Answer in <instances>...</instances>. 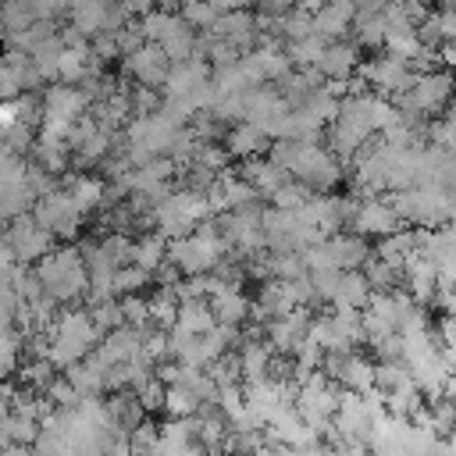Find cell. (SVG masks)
I'll list each match as a JSON object with an SVG mask.
<instances>
[{
	"label": "cell",
	"mask_w": 456,
	"mask_h": 456,
	"mask_svg": "<svg viewBox=\"0 0 456 456\" xmlns=\"http://www.w3.org/2000/svg\"><path fill=\"white\" fill-rule=\"evenodd\" d=\"M18 310H21L18 289L7 278H0V324H14L18 321Z\"/></svg>",
	"instance_id": "obj_46"
},
{
	"label": "cell",
	"mask_w": 456,
	"mask_h": 456,
	"mask_svg": "<svg viewBox=\"0 0 456 456\" xmlns=\"http://www.w3.org/2000/svg\"><path fill=\"white\" fill-rule=\"evenodd\" d=\"M18 353H21V331L14 324H0V385L18 370Z\"/></svg>",
	"instance_id": "obj_40"
},
{
	"label": "cell",
	"mask_w": 456,
	"mask_h": 456,
	"mask_svg": "<svg viewBox=\"0 0 456 456\" xmlns=\"http://www.w3.org/2000/svg\"><path fill=\"white\" fill-rule=\"evenodd\" d=\"M171 71V61L167 53L157 46V43H142L135 46L132 53H125V75L135 82V86H150V89H160L164 78Z\"/></svg>",
	"instance_id": "obj_21"
},
{
	"label": "cell",
	"mask_w": 456,
	"mask_h": 456,
	"mask_svg": "<svg viewBox=\"0 0 456 456\" xmlns=\"http://www.w3.org/2000/svg\"><path fill=\"white\" fill-rule=\"evenodd\" d=\"M235 360H239L242 381H256V378H267V374H271V367H274V349L253 335V338H242V342L235 346Z\"/></svg>",
	"instance_id": "obj_32"
},
{
	"label": "cell",
	"mask_w": 456,
	"mask_h": 456,
	"mask_svg": "<svg viewBox=\"0 0 456 456\" xmlns=\"http://www.w3.org/2000/svg\"><path fill=\"white\" fill-rule=\"evenodd\" d=\"M310 196H314V192H310L303 182H296V178H292V182H285V185H281V189L271 196V207H285V210H296V207H303Z\"/></svg>",
	"instance_id": "obj_44"
},
{
	"label": "cell",
	"mask_w": 456,
	"mask_h": 456,
	"mask_svg": "<svg viewBox=\"0 0 456 456\" xmlns=\"http://www.w3.org/2000/svg\"><path fill=\"white\" fill-rule=\"evenodd\" d=\"M103 331L96 328L89 306H68L64 314L53 317L50 331H46V356L53 360V367H71L78 360H86L96 346H100Z\"/></svg>",
	"instance_id": "obj_2"
},
{
	"label": "cell",
	"mask_w": 456,
	"mask_h": 456,
	"mask_svg": "<svg viewBox=\"0 0 456 456\" xmlns=\"http://www.w3.org/2000/svg\"><path fill=\"white\" fill-rule=\"evenodd\" d=\"M135 399H139V406L150 413V410H164V395H167V385L157 378V374H150L146 381H139L135 388Z\"/></svg>",
	"instance_id": "obj_43"
},
{
	"label": "cell",
	"mask_w": 456,
	"mask_h": 456,
	"mask_svg": "<svg viewBox=\"0 0 456 456\" xmlns=\"http://www.w3.org/2000/svg\"><path fill=\"white\" fill-rule=\"evenodd\" d=\"M271 135L260 128V125H253V121H235L228 132H224V150H228V157H235V160H253V157H264L267 150H271Z\"/></svg>",
	"instance_id": "obj_26"
},
{
	"label": "cell",
	"mask_w": 456,
	"mask_h": 456,
	"mask_svg": "<svg viewBox=\"0 0 456 456\" xmlns=\"http://www.w3.org/2000/svg\"><path fill=\"white\" fill-rule=\"evenodd\" d=\"M0 78H4V57H0Z\"/></svg>",
	"instance_id": "obj_53"
},
{
	"label": "cell",
	"mask_w": 456,
	"mask_h": 456,
	"mask_svg": "<svg viewBox=\"0 0 456 456\" xmlns=\"http://www.w3.org/2000/svg\"><path fill=\"white\" fill-rule=\"evenodd\" d=\"M207 200H210V210L214 214H228V210H239L246 203H256V189L242 178V171H221L210 182Z\"/></svg>",
	"instance_id": "obj_23"
},
{
	"label": "cell",
	"mask_w": 456,
	"mask_h": 456,
	"mask_svg": "<svg viewBox=\"0 0 456 456\" xmlns=\"http://www.w3.org/2000/svg\"><path fill=\"white\" fill-rule=\"evenodd\" d=\"M182 18H185L192 28L210 32V28H214V21L221 18V7H217L214 0H189V4H182Z\"/></svg>",
	"instance_id": "obj_41"
},
{
	"label": "cell",
	"mask_w": 456,
	"mask_h": 456,
	"mask_svg": "<svg viewBox=\"0 0 456 456\" xmlns=\"http://www.w3.org/2000/svg\"><path fill=\"white\" fill-rule=\"evenodd\" d=\"M210 328H217V317L210 310V296L203 299H182L178 303V317H175V328L178 335H207Z\"/></svg>",
	"instance_id": "obj_33"
},
{
	"label": "cell",
	"mask_w": 456,
	"mask_h": 456,
	"mask_svg": "<svg viewBox=\"0 0 456 456\" xmlns=\"http://www.w3.org/2000/svg\"><path fill=\"white\" fill-rule=\"evenodd\" d=\"M370 296H374V289H370V281H367V274H363V271H342V278H338V289H335V299H331V306L363 310Z\"/></svg>",
	"instance_id": "obj_35"
},
{
	"label": "cell",
	"mask_w": 456,
	"mask_h": 456,
	"mask_svg": "<svg viewBox=\"0 0 456 456\" xmlns=\"http://www.w3.org/2000/svg\"><path fill=\"white\" fill-rule=\"evenodd\" d=\"M438 57H442L445 68H456V43H442L438 46Z\"/></svg>",
	"instance_id": "obj_49"
},
{
	"label": "cell",
	"mask_w": 456,
	"mask_h": 456,
	"mask_svg": "<svg viewBox=\"0 0 456 456\" xmlns=\"http://www.w3.org/2000/svg\"><path fill=\"white\" fill-rule=\"evenodd\" d=\"M310 324H314V317H310L306 306H299V310H292V314H281V317L267 321V346H271L278 356H292V353L310 338Z\"/></svg>",
	"instance_id": "obj_22"
},
{
	"label": "cell",
	"mask_w": 456,
	"mask_h": 456,
	"mask_svg": "<svg viewBox=\"0 0 456 456\" xmlns=\"http://www.w3.org/2000/svg\"><path fill=\"white\" fill-rule=\"evenodd\" d=\"M18 378H21V385H25L28 392H46L50 381L57 378V367H53L50 356H28V360L21 363V370H18Z\"/></svg>",
	"instance_id": "obj_37"
},
{
	"label": "cell",
	"mask_w": 456,
	"mask_h": 456,
	"mask_svg": "<svg viewBox=\"0 0 456 456\" xmlns=\"http://www.w3.org/2000/svg\"><path fill=\"white\" fill-rule=\"evenodd\" d=\"M260 4V11H264V18H281V14H289L299 0H256Z\"/></svg>",
	"instance_id": "obj_48"
},
{
	"label": "cell",
	"mask_w": 456,
	"mask_h": 456,
	"mask_svg": "<svg viewBox=\"0 0 456 456\" xmlns=\"http://www.w3.org/2000/svg\"><path fill=\"white\" fill-rule=\"evenodd\" d=\"M32 271L43 285V296H50L57 306H75L82 296H89V267L75 246H53Z\"/></svg>",
	"instance_id": "obj_1"
},
{
	"label": "cell",
	"mask_w": 456,
	"mask_h": 456,
	"mask_svg": "<svg viewBox=\"0 0 456 456\" xmlns=\"http://www.w3.org/2000/svg\"><path fill=\"white\" fill-rule=\"evenodd\" d=\"M32 214H36V221H39L43 228H50L57 239H75L78 228H82V221H86V214L75 207V200L68 196L64 185H53L50 192H43V196L36 200Z\"/></svg>",
	"instance_id": "obj_17"
},
{
	"label": "cell",
	"mask_w": 456,
	"mask_h": 456,
	"mask_svg": "<svg viewBox=\"0 0 456 456\" xmlns=\"http://www.w3.org/2000/svg\"><path fill=\"white\" fill-rule=\"evenodd\" d=\"M0 36H4V25H0Z\"/></svg>",
	"instance_id": "obj_54"
},
{
	"label": "cell",
	"mask_w": 456,
	"mask_h": 456,
	"mask_svg": "<svg viewBox=\"0 0 456 456\" xmlns=\"http://www.w3.org/2000/svg\"><path fill=\"white\" fill-rule=\"evenodd\" d=\"M4 239H7V246L14 249L18 264H39V260L53 249V239H57V235H53L50 228H43V224L36 221V214H21V217H14V221L7 224Z\"/></svg>",
	"instance_id": "obj_19"
},
{
	"label": "cell",
	"mask_w": 456,
	"mask_h": 456,
	"mask_svg": "<svg viewBox=\"0 0 456 456\" xmlns=\"http://www.w3.org/2000/svg\"><path fill=\"white\" fill-rule=\"evenodd\" d=\"M221 11H249V4H256V0H214Z\"/></svg>",
	"instance_id": "obj_50"
},
{
	"label": "cell",
	"mask_w": 456,
	"mask_h": 456,
	"mask_svg": "<svg viewBox=\"0 0 456 456\" xmlns=\"http://www.w3.org/2000/svg\"><path fill=\"white\" fill-rule=\"evenodd\" d=\"M324 46H328V39L314 32V36L292 39V43L285 46V53H289V61H292L296 68H317V61H321V53H324Z\"/></svg>",
	"instance_id": "obj_38"
},
{
	"label": "cell",
	"mask_w": 456,
	"mask_h": 456,
	"mask_svg": "<svg viewBox=\"0 0 456 456\" xmlns=\"http://www.w3.org/2000/svg\"><path fill=\"white\" fill-rule=\"evenodd\" d=\"M342 392L346 388L335 378L314 370L303 381H296V410H299V417L306 424H314L321 435H328L331 431V417H335V410L342 403Z\"/></svg>",
	"instance_id": "obj_13"
},
{
	"label": "cell",
	"mask_w": 456,
	"mask_h": 456,
	"mask_svg": "<svg viewBox=\"0 0 456 456\" xmlns=\"http://www.w3.org/2000/svg\"><path fill=\"white\" fill-rule=\"evenodd\" d=\"M132 264H139L150 274H157L160 267H167V235L146 232L142 239H135L132 242Z\"/></svg>",
	"instance_id": "obj_36"
},
{
	"label": "cell",
	"mask_w": 456,
	"mask_h": 456,
	"mask_svg": "<svg viewBox=\"0 0 456 456\" xmlns=\"http://www.w3.org/2000/svg\"><path fill=\"white\" fill-rule=\"evenodd\" d=\"M392 207L406 224L417 228H442L456 221V196L442 185H410L399 192H388Z\"/></svg>",
	"instance_id": "obj_6"
},
{
	"label": "cell",
	"mask_w": 456,
	"mask_h": 456,
	"mask_svg": "<svg viewBox=\"0 0 456 456\" xmlns=\"http://www.w3.org/2000/svg\"><path fill=\"white\" fill-rule=\"evenodd\" d=\"M435 303H438V310H442L449 321H456V285H438Z\"/></svg>",
	"instance_id": "obj_47"
},
{
	"label": "cell",
	"mask_w": 456,
	"mask_h": 456,
	"mask_svg": "<svg viewBox=\"0 0 456 456\" xmlns=\"http://www.w3.org/2000/svg\"><path fill=\"white\" fill-rule=\"evenodd\" d=\"M403 285H406V292H410L417 303H431L435 292H438V285H442L435 260H431L428 253L417 249V253L403 264Z\"/></svg>",
	"instance_id": "obj_27"
},
{
	"label": "cell",
	"mask_w": 456,
	"mask_h": 456,
	"mask_svg": "<svg viewBox=\"0 0 456 456\" xmlns=\"http://www.w3.org/2000/svg\"><path fill=\"white\" fill-rule=\"evenodd\" d=\"M210 200L203 189H192V185H182V189H171L167 196H160L153 203V214H150V224L167 235V239H178V235H189L196 232L207 217H210Z\"/></svg>",
	"instance_id": "obj_5"
},
{
	"label": "cell",
	"mask_w": 456,
	"mask_h": 456,
	"mask_svg": "<svg viewBox=\"0 0 456 456\" xmlns=\"http://www.w3.org/2000/svg\"><path fill=\"white\" fill-rule=\"evenodd\" d=\"M264 239L271 253H303L306 246L321 242V232L306 217L303 207L285 210V207H267L264 210Z\"/></svg>",
	"instance_id": "obj_11"
},
{
	"label": "cell",
	"mask_w": 456,
	"mask_h": 456,
	"mask_svg": "<svg viewBox=\"0 0 456 456\" xmlns=\"http://www.w3.org/2000/svg\"><path fill=\"white\" fill-rule=\"evenodd\" d=\"M385 413L381 392H342V403L331 417V431L324 435L328 442H370L378 417Z\"/></svg>",
	"instance_id": "obj_7"
},
{
	"label": "cell",
	"mask_w": 456,
	"mask_h": 456,
	"mask_svg": "<svg viewBox=\"0 0 456 456\" xmlns=\"http://www.w3.org/2000/svg\"><path fill=\"white\" fill-rule=\"evenodd\" d=\"M406 221L399 217V210L392 207V200H381V196H363L353 203V217H349V228L363 239H385V235H395Z\"/></svg>",
	"instance_id": "obj_18"
},
{
	"label": "cell",
	"mask_w": 456,
	"mask_h": 456,
	"mask_svg": "<svg viewBox=\"0 0 456 456\" xmlns=\"http://www.w3.org/2000/svg\"><path fill=\"white\" fill-rule=\"evenodd\" d=\"M310 338H314L324 353L356 349V346L363 342V317H360V310L335 306L331 314L314 317V324H310Z\"/></svg>",
	"instance_id": "obj_16"
},
{
	"label": "cell",
	"mask_w": 456,
	"mask_h": 456,
	"mask_svg": "<svg viewBox=\"0 0 456 456\" xmlns=\"http://www.w3.org/2000/svg\"><path fill=\"white\" fill-rule=\"evenodd\" d=\"M360 68V53L353 43H342V39H331L317 61V71L328 78V82H349L353 71Z\"/></svg>",
	"instance_id": "obj_30"
},
{
	"label": "cell",
	"mask_w": 456,
	"mask_h": 456,
	"mask_svg": "<svg viewBox=\"0 0 456 456\" xmlns=\"http://www.w3.org/2000/svg\"><path fill=\"white\" fill-rule=\"evenodd\" d=\"M164 4H178V7H182V4H189V0H164Z\"/></svg>",
	"instance_id": "obj_52"
},
{
	"label": "cell",
	"mask_w": 456,
	"mask_h": 456,
	"mask_svg": "<svg viewBox=\"0 0 456 456\" xmlns=\"http://www.w3.org/2000/svg\"><path fill=\"white\" fill-rule=\"evenodd\" d=\"M139 28H142V39L146 43H157L171 64L178 61H189V57H200V36L196 28L175 14V11H146L139 18Z\"/></svg>",
	"instance_id": "obj_8"
},
{
	"label": "cell",
	"mask_w": 456,
	"mask_h": 456,
	"mask_svg": "<svg viewBox=\"0 0 456 456\" xmlns=\"http://www.w3.org/2000/svg\"><path fill=\"white\" fill-rule=\"evenodd\" d=\"M150 271H142L139 264H125V267H118V274H114V296H135L139 289H146L150 285Z\"/></svg>",
	"instance_id": "obj_42"
},
{
	"label": "cell",
	"mask_w": 456,
	"mask_h": 456,
	"mask_svg": "<svg viewBox=\"0 0 456 456\" xmlns=\"http://www.w3.org/2000/svg\"><path fill=\"white\" fill-rule=\"evenodd\" d=\"M224 253H228V242H224V235H221V228L214 221H203L196 232L178 235V239L167 242V264L182 278L214 274V267L224 260Z\"/></svg>",
	"instance_id": "obj_4"
},
{
	"label": "cell",
	"mask_w": 456,
	"mask_h": 456,
	"mask_svg": "<svg viewBox=\"0 0 456 456\" xmlns=\"http://www.w3.org/2000/svg\"><path fill=\"white\" fill-rule=\"evenodd\" d=\"M39 107H43L39 132L43 135H53V139H68L71 128L89 114L93 100L86 96V89H78L71 82H53V86H46Z\"/></svg>",
	"instance_id": "obj_9"
},
{
	"label": "cell",
	"mask_w": 456,
	"mask_h": 456,
	"mask_svg": "<svg viewBox=\"0 0 456 456\" xmlns=\"http://www.w3.org/2000/svg\"><path fill=\"white\" fill-rule=\"evenodd\" d=\"M64 378L71 381V388L78 392V399H100L103 392H110V374H107V367L89 353L86 360H78V363H71L68 370H64Z\"/></svg>",
	"instance_id": "obj_28"
},
{
	"label": "cell",
	"mask_w": 456,
	"mask_h": 456,
	"mask_svg": "<svg viewBox=\"0 0 456 456\" xmlns=\"http://www.w3.org/2000/svg\"><path fill=\"white\" fill-rule=\"evenodd\" d=\"M210 310H214L217 324H242L253 310V299L235 281H221L210 274Z\"/></svg>",
	"instance_id": "obj_25"
},
{
	"label": "cell",
	"mask_w": 456,
	"mask_h": 456,
	"mask_svg": "<svg viewBox=\"0 0 456 456\" xmlns=\"http://www.w3.org/2000/svg\"><path fill=\"white\" fill-rule=\"evenodd\" d=\"M64 189H68V196L75 200V207L89 217V214H96L103 203H107V182L103 178H93V175H71V178H64Z\"/></svg>",
	"instance_id": "obj_34"
},
{
	"label": "cell",
	"mask_w": 456,
	"mask_h": 456,
	"mask_svg": "<svg viewBox=\"0 0 456 456\" xmlns=\"http://www.w3.org/2000/svg\"><path fill=\"white\" fill-rule=\"evenodd\" d=\"M260 18H253L249 11H221V18L214 21V28L207 32V36H214V39H221V43H228V46H235L239 53L242 50H249L256 39H260Z\"/></svg>",
	"instance_id": "obj_24"
},
{
	"label": "cell",
	"mask_w": 456,
	"mask_h": 456,
	"mask_svg": "<svg viewBox=\"0 0 456 456\" xmlns=\"http://www.w3.org/2000/svg\"><path fill=\"white\" fill-rule=\"evenodd\" d=\"M363 82L374 89V93H381V96H388V100H395V96H403L406 89H410V82H413V68L403 61V57H395V53H381V57H370L363 68Z\"/></svg>",
	"instance_id": "obj_20"
},
{
	"label": "cell",
	"mask_w": 456,
	"mask_h": 456,
	"mask_svg": "<svg viewBox=\"0 0 456 456\" xmlns=\"http://www.w3.org/2000/svg\"><path fill=\"white\" fill-rule=\"evenodd\" d=\"M374 249L356 232H335L303 249L310 271H360Z\"/></svg>",
	"instance_id": "obj_12"
},
{
	"label": "cell",
	"mask_w": 456,
	"mask_h": 456,
	"mask_svg": "<svg viewBox=\"0 0 456 456\" xmlns=\"http://www.w3.org/2000/svg\"><path fill=\"white\" fill-rule=\"evenodd\" d=\"M452 96H456V78L449 71H435L431 68V71H417L413 75L410 89L403 96H395V107L403 114L417 118V121H431L449 107Z\"/></svg>",
	"instance_id": "obj_10"
},
{
	"label": "cell",
	"mask_w": 456,
	"mask_h": 456,
	"mask_svg": "<svg viewBox=\"0 0 456 456\" xmlns=\"http://www.w3.org/2000/svg\"><path fill=\"white\" fill-rule=\"evenodd\" d=\"M310 303H314V292H310V281L306 278H299V281H292V278H264L260 281V292L253 299L249 317L274 321V317L292 314V310L310 306Z\"/></svg>",
	"instance_id": "obj_14"
},
{
	"label": "cell",
	"mask_w": 456,
	"mask_h": 456,
	"mask_svg": "<svg viewBox=\"0 0 456 456\" xmlns=\"http://www.w3.org/2000/svg\"><path fill=\"white\" fill-rule=\"evenodd\" d=\"M242 178L256 189V196H264V200H271L285 182H292V175L281 167V164H274L271 157H253V160H242Z\"/></svg>",
	"instance_id": "obj_31"
},
{
	"label": "cell",
	"mask_w": 456,
	"mask_h": 456,
	"mask_svg": "<svg viewBox=\"0 0 456 456\" xmlns=\"http://www.w3.org/2000/svg\"><path fill=\"white\" fill-rule=\"evenodd\" d=\"M435 146V150H445V153H456V110H442L438 118L428 121V132H424Z\"/></svg>",
	"instance_id": "obj_39"
},
{
	"label": "cell",
	"mask_w": 456,
	"mask_h": 456,
	"mask_svg": "<svg viewBox=\"0 0 456 456\" xmlns=\"http://www.w3.org/2000/svg\"><path fill=\"white\" fill-rule=\"evenodd\" d=\"M121 314H125V324L150 328V299H142L139 292L135 296H121Z\"/></svg>",
	"instance_id": "obj_45"
},
{
	"label": "cell",
	"mask_w": 456,
	"mask_h": 456,
	"mask_svg": "<svg viewBox=\"0 0 456 456\" xmlns=\"http://www.w3.org/2000/svg\"><path fill=\"white\" fill-rule=\"evenodd\" d=\"M46 4H50V11L57 14V11H71V7L78 4V0H46Z\"/></svg>",
	"instance_id": "obj_51"
},
{
	"label": "cell",
	"mask_w": 456,
	"mask_h": 456,
	"mask_svg": "<svg viewBox=\"0 0 456 456\" xmlns=\"http://www.w3.org/2000/svg\"><path fill=\"white\" fill-rule=\"evenodd\" d=\"M370 452L374 456H435L438 452V435L413 420V417H399V413H381L370 435Z\"/></svg>",
	"instance_id": "obj_3"
},
{
	"label": "cell",
	"mask_w": 456,
	"mask_h": 456,
	"mask_svg": "<svg viewBox=\"0 0 456 456\" xmlns=\"http://www.w3.org/2000/svg\"><path fill=\"white\" fill-rule=\"evenodd\" d=\"M217 228H221V235L228 242V253H239L242 260L267 246V239H264V210L256 203H246L239 210L221 214Z\"/></svg>",
	"instance_id": "obj_15"
},
{
	"label": "cell",
	"mask_w": 456,
	"mask_h": 456,
	"mask_svg": "<svg viewBox=\"0 0 456 456\" xmlns=\"http://www.w3.org/2000/svg\"><path fill=\"white\" fill-rule=\"evenodd\" d=\"M43 18H53L50 4L46 0H4L0 4V25H4V36H18L25 32L32 21H43Z\"/></svg>",
	"instance_id": "obj_29"
}]
</instances>
